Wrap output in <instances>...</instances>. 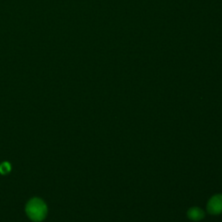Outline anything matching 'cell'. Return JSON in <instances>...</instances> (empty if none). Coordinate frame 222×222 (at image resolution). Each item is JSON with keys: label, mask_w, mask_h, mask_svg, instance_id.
I'll return each mask as SVG.
<instances>
[{"label": "cell", "mask_w": 222, "mask_h": 222, "mask_svg": "<svg viewBox=\"0 0 222 222\" xmlns=\"http://www.w3.org/2000/svg\"><path fill=\"white\" fill-rule=\"evenodd\" d=\"M26 211H27L28 216L31 220L35 221H42L46 216L47 207H46V205L41 200L33 199L27 205Z\"/></svg>", "instance_id": "1"}, {"label": "cell", "mask_w": 222, "mask_h": 222, "mask_svg": "<svg viewBox=\"0 0 222 222\" xmlns=\"http://www.w3.org/2000/svg\"><path fill=\"white\" fill-rule=\"evenodd\" d=\"M208 209L211 213H218L222 210V197L216 196L213 197L210 203L208 204Z\"/></svg>", "instance_id": "2"}, {"label": "cell", "mask_w": 222, "mask_h": 222, "mask_svg": "<svg viewBox=\"0 0 222 222\" xmlns=\"http://www.w3.org/2000/svg\"><path fill=\"white\" fill-rule=\"evenodd\" d=\"M10 169H11V166L9 165V163H7V162H4V163H3V164L0 166V172H1L2 174H6V173H8V172L10 171Z\"/></svg>", "instance_id": "3"}]
</instances>
